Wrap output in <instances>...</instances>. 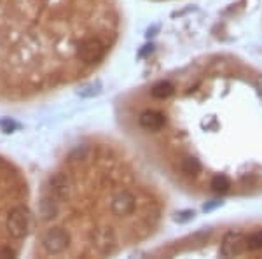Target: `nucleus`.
Segmentation results:
<instances>
[{
	"mask_svg": "<svg viewBox=\"0 0 262 259\" xmlns=\"http://www.w3.org/2000/svg\"><path fill=\"white\" fill-rule=\"evenodd\" d=\"M135 207H137V198L131 191L119 189L111 194V212L116 217L131 215L135 212Z\"/></svg>",
	"mask_w": 262,
	"mask_h": 259,
	"instance_id": "f257e3e1",
	"label": "nucleus"
},
{
	"mask_svg": "<svg viewBox=\"0 0 262 259\" xmlns=\"http://www.w3.org/2000/svg\"><path fill=\"white\" fill-rule=\"evenodd\" d=\"M247 250V236L239 231H229L222 238L221 244V256L224 257H234L242 256Z\"/></svg>",
	"mask_w": 262,
	"mask_h": 259,
	"instance_id": "f03ea898",
	"label": "nucleus"
},
{
	"mask_svg": "<svg viewBox=\"0 0 262 259\" xmlns=\"http://www.w3.org/2000/svg\"><path fill=\"white\" fill-rule=\"evenodd\" d=\"M79 58H81V62L84 63H95L98 62L101 56H103V46L100 44L98 41L91 39V41H86L81 44V48H79Z\"/></svg>",
	"mask_w": 262,
	"mask_h": 259,
	"instance_id": "7ed1b4c3",
	"label": "nucleus"
},
{
	"mask_svg": "<svg viewBox=\"0 0 262 259\" xmlns=\"http://www.w3.org/2000/svg\"><path fill=\"white\" fill-rule=\"evenodd\" d=\"M138 123H140L142 128L156 131V130H161L164 125H166V119H164L163 114L154 112V110H147L143 112L140 117H138Z\"/></svg>",
	"mask_w": 262,
	"mask_h": 259,
	"instance_id": "20e7f679",
	"label": "nucleus"
},
{
	"mask_svg": "<svg viewBox=\"0 0 262 259\" xmlns=\"http://www.w3.org/2000/svg\"><path fill=\"white\" fill-rule=\"evenodd\" d=\"M182 172L185 173V175H198V173L201 172V163L200 160L192 158V156H189V158H184L182 160V165H180Z\"/></svg>",
	"mask_w": 262,
	"mask_h": 259,
	"instance_id": "39448f33",
	"label": "nucleus"
},
{
	"mask_svg": "<svg viewBox=\"0 0 262 259\" xmlns=\"http://www.w3.org/2000/svg\"><path fill=\"white\" fill-rule=\"evenodd\" d=\"M231 181L227 179L226 175H217V177H213L212 182H210V188H212L215 193H227V191L231 189Z\"/></svg>",
	"mask_w": 262,
	"mask_h": 259,
	"instance_id": "423d86ee",
	"label": "nucleus"
},
{
	"mask_svg": "<svg viewBox=\"0 0 262 259\" xmlns=\"http://www.w3.org/2000/svg\"><path fill=\"white\" fill-rule=\"evenodd\" d=\"M170 95H173V86L170 83H159L152 88V96L154 98H159V100H164L168 98Z\"/></svg>",
	"mask_w": 262,
	"mask_h": 259,
	"instance_id": "0eeeda50",
	"label": "nucleus"
},
{
	"mask_svg": "<svg viewBox=\"0 0 262 259\" xmlns=\"http://www.w3.org/2000/svg\"><path fill=\"white\" fill-rule=\"evenodd\" d=\"M247 250H262V229H257L247 236Z\"/></svg>",
	"mask_w": 262,
	"mask_h": 259,
	"instance_id": "6e6552de",
	"label": "nucleus"
},
{
	"mask_svg": "<svg viewBox=\"0 0 262 259\" xmlns=\"http://www.w3.org/2000/svg\"><path fill=\"white\" fill-rule=\"evenodd\" d=\"M194 212L192 210H184V212H180V214H177V217H175V221L177 223H187V221H191V219H194Z\"/></svg>",
	"mask_w": 262,
	"mask_h": 259,
	"instance_id": "1a4fd4ad",
	"label": "nucleus"
},
{
	"mask_svg": "<svg viewBox=\"0 0 262 259\" xmlns=\"http://www.w3.org/2000/svg\"><path fill=\"white\" fill-rule=\"evenodd\" d=\"M222 205H224L222 200H212V202H208V203H205V205H203V210H205V212H212V210L219 209V207H222Z\"/></svg>",
	"mask_w": 262,
	"mask_h": 259,
	"instance_id": "9d476101",
	"label": "nucleus"
},
{
	"mask_svg": "<svg viewBox=\"0 0 262 259\" xmlns=\"http://www.w3.org/2000/svg\"><path fill=\"white\" fill-rule=\"evenodd\" d=\"M242 182H243V186H253L257 182V179L253 175H245L242 179Z\"/></svg>",
	"mask_w": 262,
	"mask_h": 259,
	"instance_id": "9b49d317",
	"label": "nucleus"
},
{
	"mask_svg": "<svg viewBox=\"0 0 262 259\" xmlns=\"http://www.w3.org/2000/svg\"><path fill=\"white\" fill-rule=\"evenodd\" d=\"M255 88H257V93H259L260 98H262V75H257V79H255Z\"/></svg>",
	"mask_w": 262,
	"mask_h": 259,
	"instance_id": "f8f14e48",
	"label": "nucleus"
}]
</instances>
